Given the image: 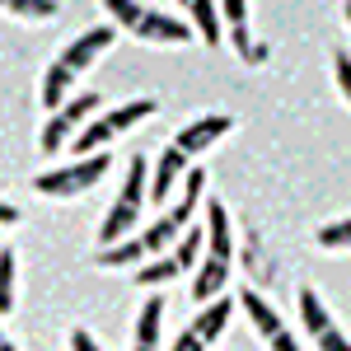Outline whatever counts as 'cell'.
I'll list each match as a JSON object with an SVG mask.
<instances>
[{"mask_svg":"<svg viewBox=\"0 0 351 351\" xmlns=\"http://www.w3.org/2000/svg\"><path fill=\"white\" fill-rule=\"evenodd\" d=\"M202 188H206V169H202V164H192L188 173H183V197H178L173 206H164L160 220H155V225H145L141 234L99 248V253H94V267H127V263H145V258L169 253L173 243L188 234L192 216H197V206H202Z\"/></svg>","mask_w":351,"mask_h":351,"instance_id":"6da1fadb","label":"cell"},{"mask_svg":"<svg viewBox=\"0 0 351 351\" xmlns=\"http://www.w3.org/2000/svg\"><path fill=\"white\" fill-rule=\"evenodd\" d=\"M117 38H122V28H117V24H94V28H84L80 38H71V43L47 61V75H43V108H47V112L61 108V104L71 99L75 80L89 75V66L108 52Z\"/></svg>","mask_w":351,"mask_h":351,"instance_id":"7a4b0ae2","label":"cell"},{"mask_svg":"<svg viewBox=\"0 0 351 351\" xmlns=\"http://www.w3.org/2000/svg\"><path fill=\"white\" fill-rule=\"evenodd\" d=\"M234 258V234H230V211L220 202H206V253H202V267H197V281H192V300H216L230 281V263Z\"/></svg>","mask_w":351,"mask_h":351,"instance_id":"3957f363","label":"cell"},{"mask_svg":"<svg viewBox=\"0 0 351 351\" xmlns=\"http://www.w3.org/2000/svg\"><path fill=\"white\" fill-rule=\"evenodd\" d=\"M104 10L112 14V24L122 28L136 43H169V47H183L192 43V24L188 19H173L164 10H150L141 0H104Z\"/></svg>","mask_w":351,"mask_h":351,"instance_id":"277c9868","label":"cell"},{"mask_svg":"<svg viewBox=\"0 0 351 351\" xmlns=\"http://www.w3.org/2000/svg\"><path fill=\"white\" fill-rule=\"evenodd\" d=\"M145 202H150V164H145V155H132V164H127V183H122L117 202L108 206V216H104V225H99V248L132 239L136 225H141Z\"/></svg>","mask_w":351,"mask_h":351,"instance_id":"5b68a950","label":"cell"},{"mask_svg":"<svg viewBox=\"0 0 351 351\" xmlns=\"http://www.w3.org/2000/svg\"><path fill=\"white\" fill-rule=\"evenodd\" d=\"M108 169H112V155H108V150H99V155H80V160L66 164V169H47V173H38L33 188L43 192V197H52V202H66V197L94 192L104 178H108Z\"/></svg>","mask_w":351,"mask_h":351,"instance_id":"8992f818","label":"cell"},{"mask_svg":"<svg viewBox=\"0 0 351 351\" xmlns=\"http://www.w3.org/2000/svg\"><path fill=\"white\" fill-rule=\"evenodd\" d=\"M99 108H104V94L99 89H80V94H71L61 108L47 117V127H43V136H38V145L52 155V150H66L75 136L99 117Z\"/></svg>","mask_w":351,"mask_h":351,"instance_id":"52a82bcc","label":"cell"},{"mask_svg":"<svg viewBox=\"0 0 351 351\" xmlns=\"http://www.w3.org/2000/svg\"><path fill=\"white\" fill-rule=\"evenodd\" d=\"M155 108H160L155 99H132V104H122V108H112V112H99V117L71 141V150H75V155H99L108 141H117L122 132H132L136 122H145Z\"/></svg>","mask_w":351,"mask_h":351,"instance_id":"ba28073f","label":"cell"},{"mask_svg":"<svg viewBox=\"0 0 351 351\" xmlns=\"http://www.w3.org/2000/svg\"><path fill=\"white\" fill-rule=\"evenodd\" d=\"M202 239H206V230L202 225H188V234L173 243L169 253H160L155 263H145V267L136 271V286H145V291H155V286H169L173 276H183V271L202 258Z\"/></svg>","mask_w":351,"mask_h":351,"instance_id":"9c48e42d","label":"cell"},{"mask_svg":"<svg viewBox=\"0 0 351 351\" xmlns=\"http://www.w3.org/2000/svg\"><path fill=\"white\" fill-rule=\"evenodd\" d=\"M300 319H304V332H309V342L324 351H351V337H342V328L328 319L324 309V295L314 291V286H300Z\"/></svg>","mask_w":351,"mask_h":351,"instance_id":"30bf717a","label":"cell"},{"mask_svg":"<svg viewBox=\"0 0 351 351\" xmlns=\"http://www.w3.org/2000/svg\"><path fill=\"white\" fill-rule=\"evenodd\" d=\"M220 19H225V43L239 52V61L248 66L267 61V47L253 43V28H248V0H220Z\"/></svg>","mask_w":351,"mask_h":351,"instance_id":"8fae6325","label":"cell"},{"mask_svg":"<svg viewBox=\"0 0 351 351\" xmlns=\"http://www.w3.org/2000/svg\"><path fill=\"white\" fill-rule=\"evenodd\" d=\"M239 304H243V314L253 319V328L263 332V342H267L271 351H295L300 347V337H291V332H286V324L276 319V309H271L258 291H248V286H243V291H239Z\"/></svg>","mask_w":351,"mask_h":351,"instance_id":"7c38bea8","label":"cell"},{"mask_svg":"<svg viewBox=\"0 0 351 351\" xmlns=\"http://www.w3.org/2000/svg\"><path fill=\"white\" fill-rule=\"evenodd\" d=\"M230 314H234V300H211L197 319H192L188 328H183V337H173V347L178 351H192V347H211L220 332H225V324H230Z\"/></svg>","mask_w":351,"mask_h":351,"instance_id":"4fadbf2b","label":"cell"},{"mask_svg":"<svg viewBox=\"0 0 351 351\" xmlns=\"http://www.w3.org/2000/svg\"><path fill=\"white\" fill-rule=\"evenodd\" d=\"M230 132H234V117H230V112H202L197 122H188L183 132L173 136V145H178V150H188L192 160H197L202 150H211L220 136H230Z\"/></svg>","mask_w":351,"mask_h":351,"instance_id":"5bb4252c","label":"cell"},{"mask_svg":"<svg viewBox=\"0 0 351 351\" xmlns=\"http://www.w3.org/2000/svg\"><path fill=\"white\" fill-rule=\"evenodd\" d=\"M192 169V155L188 150H178L173 141L164 145V155H160V164H155V178H150V202L155 206H169V197H173V188H178V178Z\"/></svg>","mask_w":351,"mask_h":351,"instance_id":"9a60e30c","label":"cell"},{"mask_svg":"<svg viewBox=\"0 0 351 351\" xmlns=\"http://www.w3.org/2000/svg\"><path fill=\"white\" fill-rule=\"evenodd\" d=\"M183 10L192 14V28L202 33V43H225V19H220V5L216 0H178Z\"/></svg>","mask_w":351,"mask_h":351,"instance_id":"2e32d148","label":"cell"},{"mask_svg":"<svg viewBox=\"0 0 351 351\" xmlns=\"http://www.w3.org/2000/svg\"><path fill=\"white\" fill-rule=\"evenodd\" d=\"M164 295H150L145 300V309H141V319H136V347H145V351H155L164 342Z\"/></svg>","mask_w":351,"mask_h":351,"instance_id":"e0dca14e","label":"cell"},{"mask_svg":"<svg viewBox=\"0 0 351 351\" xmlns=\"http://www.w3.org/2000/svg\"><path fill=\"white\" fill-rule=\"evenodd\" d=\"M5 14L10 19H56L61 14V0H5Z\"/></svg>","mask_w":351,"mask_h":351,"instance_id":"ac0fdd59","label":"cell"},{"mask_svg":"<svg viewBox=\"0 0 351 351\" xmlns=\"http://www.w3.org/2000/svg\"><path fill=\"white\" fill-rule=\"evenodd\" d=\"M314 243H319V248H332V253L351 248V216H347V220H328V225H319V230H314Z\"/></svg>","mask_w":351,"mask_h":351,"instance_id":"d6986e66","label":"cell"},{"mask_svg":"<svg viewBox=\"0 0 351 351\" xmlns=\"http://www.w3.org/2000/svg\"><path fill=\"white\" fill-rule=\"evenodd\" d=\"M14 309V253H0V314Z\"/></svg>","mask_w":351,"mask_h":351,"instance_id":"ffe728a7","label":"cell"},{"mask_svg":"<svg viewBox=\"0 0 351 351\" xmlns=\"http://www.w3.org/2000/svg\"><path fill=\"white\" fill-rule=\"evenodd\" d=\"M332 80H337V94L351 104V52H342V47L332 52Z\"/></svg>","mask_w":351,"mask_h":351,"instance_id":"44dd1931","label":"cell"},{"mask_svg":"<svg viewBox=\"0 0 351 351\" xmlns=\"http://www.w3.org/2000/svg\"><path fill=\"white\" fill-rule=\"evenodd\" d=\"M71 347H75V351H99V342H94L84 328H75V332H71Z\"/></svg>","mask_w":351,"mask_h":351,"instance_id":"7402d4cb","label":"cell"},{"mask_svg":"<svg viewBox=\"0 0 351 351\" xmlns=\"http://www.w3.org/2000/svg\"><path fill=\"white\" fill-rule=\"evenodd\" d=\"M342 14H347V24H351V0H347V5H342Z\"/></svg>","mask_w":351,"mask_h":351,"instance_id":"603a6c76","label":"cell"}]
</instances>
